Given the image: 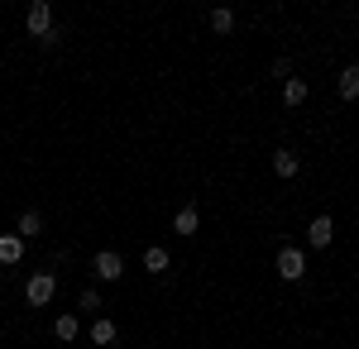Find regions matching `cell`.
I'll use <instances>...</instances> for the list:
<instances>
[{
    "label": "cell",
    "instance_id": "8992f818",
    "mask_svg": "<svg viewBox=\"0 0 359 349\" xmlns=\"http://www.w3.org/2000/svg\"><path fill=\"white\" fill-rule=\"evenodd\" d=\"M25 259V240L20 235H0V264L10 268V264H20Z\"/></svg>",
    "mask_w": 359,
    "mask_h": 349
},
{
    "label": "cell",
    "instance_id": "ba28073f",
    "mask_svg": "<svg viewBox=\"0 0 359 349\" xmlns=\"http://www.w3.org/2000/svg\"><path fill=\"white\" fill-rule=\"evenodd\" d=\"M196 225H201V215H196V206H182V211L172 215V230H177V235H196Z\"/></svg>",
    "mask_w": 359,
    "mask_h": 349
},
{
    "label": "cell",
    "instance_id": "52a82bcc",
    "mask_svg": "<svg viewBox=\"0 0 359 349\" xmlns=\"http://www.w3.org/2000/svg\"><path fill=\"white\" fill-rule=\"evenodd\" d=\"M15 235H20V240L43 235V215H39V211H25V215H20V225H15Z\"/></svg>",
    "mask_w": 359,
    "mask_h": 349
},
{
    "label": "cell",
    "instance_id": "6da1fadb",
    "mask_svg": "<svg viewBox=\"0 0 359 349\" xmlns=\"http://www.w3.org/2000/svg\"><path fill=\"white\" fill-rule=\"evenodd\" d=\"M53 292H57V273L53 268H48V273H34V278L25 282V301H29V306H48Z\"/></svg>",
    "mask_w": 359,
    "mask_h": 349
},
{
    "label": "cell",
    "instance_id": "5b68a950",
    "mask_svg": "<svg viewBox=\"0 0 359 349\" xmlns=\"http://www.w3.org/2000/svg\"><path fill=\"white\" fill-rule=\"evenodd\" d=\"M306 240H311V249H326V244L335 240L331 215H316V220H311V230H306Z\"/></svg>",
    "mask_w": 359,
    "mask_h": 349
},
{
    "label": "cell",
    "instance_id": "4fadbf2b",
    "mask_svg": "<svg viewBox=\"0 0 359 349\" xmlns=\"http://www.w3.org/2000/svg\"><path fill=\"white\" fill-rule=\"evenodd\" d=\"M53 335H57V340H77V316H57Z\"/></svg>",
    "mask_w": 359,
    "mask_h": 349
},
{
    "label": "cell",
    "instance_id": "7c38bea8",
    "mask_svg": "<svg viewBox=\"0 0 359 349\" xmlns=\"http://www.w3.org/2000/svg\"><path fill=\"white\" fill-rule=\"evenodd\" d=\"M302 101H306V81L292 77L287 86H283V106H302Z\"/></svg>",
    "mask_w": 359,
    "mask_h": 349
},
{
    "label": "cell",
    "instance_id": "8fae6325",
    "mask_svg": "<svg viewBox=\"0 0 359 349\" xmlns=\"http://www.w3.org/2000/svg\"><path fill=\"white\" fill-rule=\"evenodd\" d=\"M168 264H172V259H168V249H158V244H149V249H144V268H149V273H168Z\"/></svg>",
    "mask_w": 359,
    "mask_h": 349
},
{
    "label": "cell",
    "instance_id": "2e32d148",
    "mask_svg": "<svg viewBox=\"0 0 359 349\" xmlns=\"http://www.w3.org/2000/svg\"><path fill=\"white\" fill-rule=\"evenodd\" d=\"M269 77H278V81H292V57H278V62H269Z\"/></svg>",
    "mask_w": 359,
    "mask_h": 349
},
{
    "label": "cell",
    "instance_id": "277c9868",
    "mask_svg": "<svg viewBox=\"0 0 359 349\" xmlns=\"http://www.w3.org/2000/svg\"><path fill=\"white\" fill-rule=\"evenodd\" d=\"M91 268H96L101 282H120V278H125V259H120L115 249H101V254L91 259Z\"/></svg>",
    "mask_w": 359,
    "mask_h": 349
},
{
    "label": "cell",
    "instance_id": "9c48e42d",
    "mask_svg": "<svg viewBox=\"0 0 359 349\" xmlns=\"http://www.w3.org/2000/svg\"><path fill=\"white\" fill-rule=\"evenodd\" d=\"M335 86H340V96H345V101H355V96H359V62H350V67L340 72Z\"/></svg>",
    "mask_w": 359,
    "mask_h": 349
},
{
    "label": "cell",
    "instance_id": "7a4b0ae2",
    "mask_svg": "<svg viewBox=\"0 0 359 349\" xmlns=\"http://www.w3.org/2000/svg\"><path fill=\"white\" fill-rule=\"evenodd\" d=\"M25 29L34 39H48V34H53V5H48V0H34L29 15H25Z\"/></svg>",
    "mask_w": 359,
    "mask_h": 349
},
{
    "label": "cell",
    "instance_id": "e0dca14e",
    "mask_svg": "<svg viewBox=\"0 0 359 349\" xmlns=\"http://www.w3.org/2000/svg\"><path fill=\"white\" fill-rule=\"evenodd\" d=\"M82 311H101V292H82Z\"/></svg>",
    "mask_w": 359,
    "mask_h": 349
},
{
    "label": "cell",
    "instance_id": "5bb4252c",
    "mask_svg": "<svg viewBox=\"0 0 359 349\" xmlns=\"http://www.w3.org/2000/svg\"><path fill=\"white\" fill-rule=\"evenodd\" d=\"M91 340L96 345H115V321H96L91 325Z\"/></svg>",
    "mask_w": 359,
    "mask_h": 349
},
{
    "label": "cell",
    "instance_id": "30bf717a",
    "mask_svg": "<svg viewBox=\"0 0 359 349\" xmlns=\"http://www.w3.org/2000/svg\"><path fill=\"white\" fill-rule=\"evenodd\" d=\"M273 172L278 177H297V153H292V149H278L273 153Z\"/></svg>",
    "mask_w": 359,
    "mask_h": 349
},
{
    "label": "cell",
    "instance_id": "9a60e30c",
    "mask_svg": "<svg viewBox=\"0 0 359 349\" xmlns=\"http://www.w3.org/2000/svg\"><path fill=\"white\" fill-rule=\"evenodd\" d=\"M211 29H216V34H230V29H235V15H230V10H211Z\"/></svg>",
    "mask_w": 359,
    "mask_h": 349
},
{
    "label": "cell",
    "instance_id": "3957f363",
    "mask_svg": "<svg viewBox=\"0 0 359 349\" xmlns=\"http://www.w3.org/2000/svg\"><path fill=\"white\" fill-rule=\"evenodd\" d=\"M306 273V254L297 244H287V249H278V278H287V282H297Z\"/></svg>",
    "mask_w": 359,
    "mask_h": 349
}]
</instances>
